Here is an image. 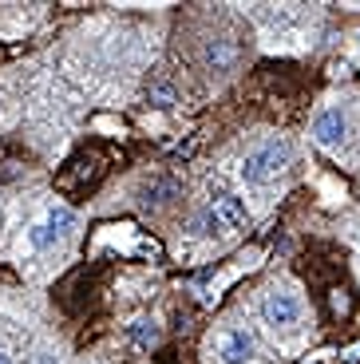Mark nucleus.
<instances>
[{"mask_svg":"<svg viewBox=\"0 0 360 364\" xmlns=\"http://www.w3.org/2000/svg\"><path fill=\"white\" fill-rule=\"evenodd\" d=\"M289 166V143L285 139H265V143L250 146L242 159V182L245 186H265Z\"/></svg>","mask_w":360,"mask_h":364,"instance_id":"f257e3e1","label":"nucleus"},{"mask_svg":"<svg viewBox=\"0 0 360 364\" xmlns=\"http://www.w3.org/2000/svg\"><path fill=\"white\" fill-rule=\"evenodd\" d=\"M261 317H265V325L273 333H293L305 321V301H301V293L293 285H273V289H265Z\"/></svg>","mask_w":360,"mask_h":364,"instance_id":"f03ea898","label":"nucleus"},{"mask_svg":"<svg viewBox=\"0 0 360 364\" xmlns=\"http://www.w3.org/2000/svg\"><path fill=\"white\" fill-rule=\"evenodd\" d=\"M75 230V214L68 206H52L44 218H36L28 226V250H36V254H48V250L63 246L68 234Z\"/></svg>","mask_w":360,"mask_h":364,"instance_id":"7ed1b4c3","label":"nucleus"},{"mask_svg":"<svg viewBox=\"0 0 360 364\" xmlns=\"http://www.w3.org/2000/svg\"><path fill=\"white\" fill-rule=\"evenodd\" d=\"M206 222H210V230H218V234H234V230H242L245 222H250L245 198H238L234 191H218L214 198H210V206H206Z\"/></svg>","mask_w":360,"mask_h":364,"instance_id":"20e7f679","label":"nucleus"},{"mask_svg":"<svg viewBox=\"0 0 360 364\" xmlns=\"http://www.w3.org/2000/svg\"><path fill=\"white\" fill-rule=\"evenodd\" d=\"M210 348L218 353L222 364H250L253 356H258V337L242 325H226L222 333L210 341Z\"/></svg>","mask_w":360,"mask_h":364,"instance_id":"39448f33","label":"nucleus"},{"mask_svg":"<svg viewBox=\"0 0 360 364\" xmlns=\"http://www.w3.org/2000/svg\"><path fill=\"white\" fill-rule=\"evenodd\" d=\"M313 139L324 146V151H337V146L349 139V111H344V107H324V111H317V119H313Z\"/></svg>","mask_w":360,"mask_h":364,"instance_id":"423d86ee","label":"nucleus"},{"mask_svg":"<svg viewBox=\"0 0 360 364\" xmlns=\"http://www.w3.org/2000/svg\"><path fill=\"white\" fill-rule=\"evenodd\" d=\"M159 321L154 317H135L131 325H127V341H135L139 348H151V345H159Z\"/></svg>","mask_w":360,"mask_h":364,"instance_id":"0eeeda50","label":"nucleus"},{"mask_svg":"<svg viewBox=\"0 0 360 364\" xmlns=\"http://www.w3.org/2000/svg\"><path fill=\"white\" fill-rule=\"evenodd\" d=\"M206 64L214 68V72L230 68V64H234V48L226 44V40H214V44H206Z\"/></svg>","mask_w":360,"mask_h":364,"instance_id":"6e6552de","label":"nucleus"},{"mask_svg":"<svg viewBox=\"0 0 360 364\" xmlns=\"http://www.w3.org/2000/svg\"><path fill=\"white\" fill-rule=\"evenodd\" d=\"M24 364H63V360H60V353H55L52 345H36L32 353H28Z\"/></svg>","mask_w":360,"mask_h":364,"instance_id":"1a4fd4ad","label":"nucleus"},{"mask_svg":"<svg viewBox=\"0 0 360 364\" xmlns=\"http://www.w3.org/2000/svg\"><path fill=\"white\" fill-rule=\"evenodd\" d=\"M344 360H349V364H356V360H360V341H356L352 348H344Z\"/></svg>","mask_w":360,"mask_h":364,"instance_id":"9d476101","label":"nucleus"},{"mask_svg":"<svg viewBox=\"0 0 360 364\" xmlns=\"http://www.w3.org/2000/svg\"><path fill=\"white\" fill-rule=\"evenodd\" d=\"M0 364H16V360H12V356L4 353V348H0Z\"/></svg>","mask_w":360,"mask_h":364,"instance_id":"9b49d317","label":"nucleus"},{"mask_svg":"<svg viewBox=\"0 0 360 364\" xmlns=\"http://www.w3.org/2000/svg\"><path fill=\"white\" fill-rule=\"evenodd\" d=\"M83 364H103V360H83Z\"/></svg>","mask_w":360,"mask_h":364,"instance_id":"f8f14e48","label":"nucleus"}]
</instances>
